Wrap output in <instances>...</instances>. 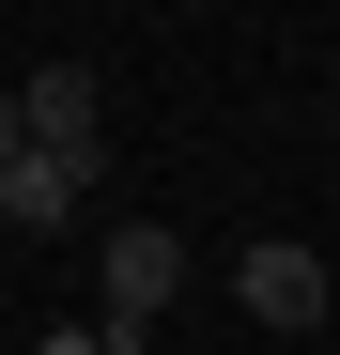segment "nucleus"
<instances>
[{
	"mask_svg": "<svg viewBox=\"0 0 340 355\" xmlns=\"http://www.w3.org/2000/svg\"><path fill=\"white\" fill-rule=\"evenodd\" d=\"M93 186H78V170L62 155H31V139H0V232H16V248H31V232H62Z\"/></svg>",
	"mask_w": 340,
	"mask_h": 355,
	"instance_id": "20e7f679",
	"label": "nucleus"
},
{
	"mask_svg": "<svg viewBox=\"0 0 340 355\" xmlns=\"http://www.w3.org/2000/svg\"><path fill=\"white\" fill-rule=\"evenodd\" d=\"M170 309H186V232H170V216H124V232L93 248V324L139 355V340H155Z\"/></svg>",
	"mask_w": 340,
	"mask_h": 355,
	"instance_id": "f257e3e1",
	"label": "nucleus"
},
{
	"mask_svg": "<svg viewBox=\"0 0 340 355\" xmlns=\"http://www.w3.org/2000/svg\"><path fill=\"white\" fill-rule=\"evenodd\" d=\"M232 293H248V324H278V340H325L340 324V278H325V248H294V232H263V248L232 263Z\"/></svg>",
	"mask_w": 340,
	"mask_h": 355,
	"instance_id": "7ed1b4c3",
	"label": "nucleus"
},
{
	"mask_svg": "<svg viewBox=\"0 0 340 355\" xmlns=\"http://www.w3.org/2000/svg\"><path fill=\"white\" fill-rule=\"evenodd\" d=\"M0 139H31V155H62L78 186H108V78L93 62H31L16 108H0Z\"/></svg>",
	"mask_w": 340,
	"mask_h": 355,
	"instance_id": "f03ea898",
	"label": "nucleus"
},
{
	"mask_svg": "<svg viewBox=\"0 0 340 355\" xmlns=\"http://www.w3.org/2000/svg\"><path fill=\"white\" fill-rule=\"evenodd\" d=\"M16 355H124V340H108V324H31Z\"/></svg>",
	"mask_w": 340,
	"mask_h": 355,
	"instance_id": "39448f33",
	"label": "nucleus"
}]
</instances>
